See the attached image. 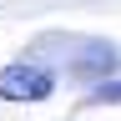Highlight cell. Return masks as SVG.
Masks as SVG:
<instances>
[{"label": "cell", "instance_id": "1", "mask_svg": "<svg viewBox=\"0 0 121 121\" xmlns=\"http://www.w3.org/2000/svg\"><path fill=\"white\" fill-rule=\"evenodd\" d=\"M51 91H56L51 71L35 66V60H15V66L0 71V96L5 101H45Z\"/></svg>", "mask_w": 121, "mask_h": 121}, {"label": "cell", "instance_id": "2", "mask_svg": "<svg viewBox=\"0 0 121 121\" xmlns=\"http://www.w3.org/2000/svg\"><path fill=\"white\" fill-rule=\"evenodd\" d=\"M91 101H121V81H116V86H96Z\"/></svg>", "mask_w": 121, "mask_h": 121}]
</instances>
